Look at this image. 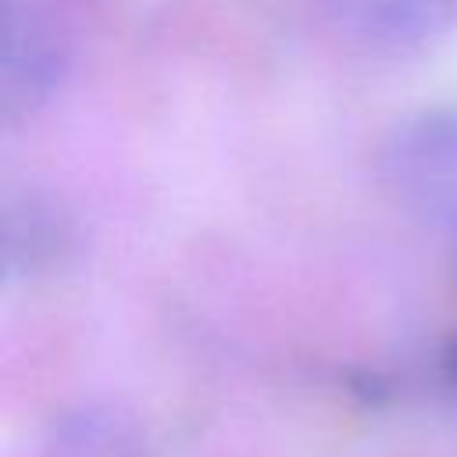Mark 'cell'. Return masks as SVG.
Wrapping results in <instances>:
<instances>
[{
    "label": "cell",
    "instance_id": "6da1fadb",
    "mask_svg": "<svg viewBox=\"0 0 457 457\" xmlns=\"http://www.w3.org/2000/svg\"><path fill=\"white\" fill-rule=\"evenodd\" d=\"M378 168L396 207L457 253V107H425L396 121Z\"/></svg>",
    "mask_w": 457,
    "mask_h": 457
},
{
    "label": "cell",
    "instance_id": "7a4b0ae2",
    "mask_svg": "<svg viewBox=\"0 0 457 457\" xmlns=\"http://www.w3.org/2000/svg\"><path fill=\"white\" fill-rule=\"evenodd\" d=\"M68 50L61 29L36 0H4L0 11V107L7 118L32 114L61 86Z\"/></svg>",
    "mask_w": 457,
    "mask_h": 457
},
{
    "label": "cell",
    "instance_id": "3957f363",
    "mask_svg": "<svg viewBox=\"0 0 457 457\" xmlns=\"http://www.w3.org/2000/svg\"><path fill=\"white\" fill-rule=\"evenodd\" d=\"M321 14L371 50H421L457 25V0H318Z\"/></svg>",
    "mask_w": 457,
    "mask_h": 457
},
{
    "label": "cell",
    "instance_id": "277c9868",
    "mask_svg": "<svg viewBox=\"0 0 457 457\" xmlns=\"http://www.w3.org/2000/svg\"><path fill=\"white\" fill-rule=\"evenodd\" d=\"M39 457H146V446L114 411L79 407L50 425Z\"/></svg>",
    "mask_w": 457,
    "mask_h": 457
},
{
    "label": "cell",
    "instance_id": "5b68a950",
    "mask_svg": "<svg viewBox=\"0 0 457 457\" xmlns=\"http://www.w3.org/2000/svg\"><path fill=\"white\" fill-rule=\"evenodd\" d=\"M61 221L54 218L50 207L43 204H25V207H7V218H4V261L7 268L14 264H39L50 257L54 246H61Z\"/></svg>",
    "mask_w": 457,
    "mask_h": 457
}]
</instances>
